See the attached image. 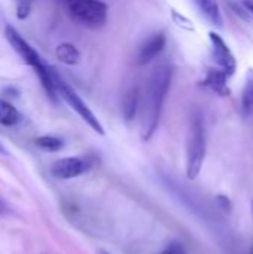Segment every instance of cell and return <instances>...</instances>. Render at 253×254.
I'll return each instance as SVG.
<instances>
[{"label": "cell", "mask_w": 253, "mask_h": 254, "mask_svg": "<svg viewBox=\"0 0 253 254\" xmlns=\"http://www.w3.org/2000/svg\"><path fill=\"white\" fill-rule=\"evenodd\" d=\"M252 213H253V199H252ZM251 254H253V249L251 250Z\"/></svg>", "instance_id": "cell-21"}, {"label": "cell", "mask_w": 253, "mask_h": 254, "mask_svg": "<svg viewBox=\"0 0 253 254\" xmlns=\"http://www.w3.org/2000/svg\"><path fill=\"white\" fill-rule=\"evenodd\" d=\"M228 79H230V76L224 70H221L219 67L209 68V71H207V74L204 77L203 85L207 86L209 89H212L215 94H218L221 97H225V95L230 94V88L227 85Z\"/></svg>", "instance_id": "cell-10"}, {"label": "cell", "mask_w": 253, "mask_h": 254, "mask_svg": "<svg viewBox=\"0 0 253 254\" xmlns=\"http://www.w3.org/2000/svg\"><path fill=\"white\" fill-rule=\"evenodd\" d=\"M0 152H1V153H4V150H3V147H1V144H0Z\"/></svg>", "instance_id": "cell-22"}, {"label": "cell", "mask_w": 253, "mask_h": 254, "mask_svg": "<svg viewBox=\"0 0 253 254\" xmlns=\"http://www.w3.org/2000/svg\"><path fill=\"white\" fill-rule=\"evenodd\" d=\"M6 211H7V207H6V204L3 202V199L0 198V216H1V214H4Z\"/></svg>", "instance_id": "cell-19"}, {"label": "cell", "mask_w": 253, "mask_h": 254, "mask_svg": "<svg viewBox=\"0 0 253 254\" xmlns=\"http://www.w3.org/2000/svg\"><path fill=\"white\" fill-rule=\"evenodd\" d=\"M216 204H218V207H219L221 210H224L225 213H230L231 208H233L231 199H230L228 196H225V195H218V196H216Z\"/></svg>", "instance_id": "cell-18"}, {"label": "cell", "mask_w": 253, "mask_h": 254, "mask_svg": "<svg viewBox=\"0 0 253 254\" xmlns=\"http://www.w3.org/2000/svg\"><path fill=\"white\" fill-rule=\"evenodd\" d=\"M69 16L88 28L103 27L107 21V4L101 0H60Z\"/></svg>", "instance_id": "cell-4"}, {"label": "cell", "mask_w": 253, "mask_h": 254, "mask_svg": "<svg viewBox=\"0 0 253 254\" xmlns=\"http://www.w3.org/2000/svg\"><path fill=\"white\" fill-rule=\"evenodd\" d=\"M4 37L9 42V45L13 48V51L21 57V60L36 71V74H37L43 89L46 91V94L52 100H55L58 92H57L55 82H54V74H52L54 70L45 64V61L37 54V51L12 25H6L4 27Z\"/></svg>", "instance_id": "cell-2"}, {"label": "cell", "mask_w": 253, "mask_h": 254, "mask_svg": "<svg viewBox=\"0 0 253 254\" xmlns=\"http://www.w3.org/2000/svg\"><path fill=\"white\" fill-rule=\"evenodd\" d=\"M171 83V68L169 65H158L148 82L146 97H145V107H143V119H142V140L148 141L155 134L164 100L167 97V92L170 89Z\"/></svg>", "instance_id": "cell-1"}, {"label": "cell", "mask_w": 253, "mask_h": 254, "mask_svg": "<svg viewBox=\"0 0 253 254\" xmlns=\"http://www.w3.org/2000/svg\"><path fill=\"white\" fill-rule=\"evenodd\" d=\"M166 46V34L164 33H154L151 34L146 40H143V43L139 46L137 51V64L145 65L149 64L155 57H158L161 54V51Z\"/></svg>", "instance_id": "cell-8"}, {"label": "cell", "mask_w": 253, "mask_h": 254, "mask_svg": "<svg viewBox=\"0 0 253 254\" xmlns=\"http://www.w3.org/2000/svg\"><path fill=\"white\" fill-rule=\"evenodd\" d=\"M191 1L194 3V6L198 9V12L207 22L219 28L224 27V18H222L218 0H191Z\"/></svg>", "instance_id": "cell-9"}, {"label": "cell", "mask_w": 253, "mask_h": 254, "mask_svg": "<svg viewBox=\"0 0 253 254\" xmlns=\"http://www.w3.org/2000/svg\"><path fill=\"white\" fill-rule=\"evenodd\" d=\"M210 45H212V57L216 63V67L224 70L230 77L236 73L237 68V61L225 40L215 31H210Z\"/></svg>", "instance_id": "cell-7"}, {"label": "cell", "mask_w": 253, "mask_h": 254, "mask_svg": "<svg viewBox=\"0 0 253 254\" xmlns=\"http://www.w3.org/2000/svg\"><path fill=\"white\" fill-rule=\"evenodd\" d=\"M55 55L57 58L67 64V65H76L81 61V52L78 48L72 43H61L55 48Z\"/></svg>", "instance_id": "cell-13"}, {"label": "cell", "mask_w": 253, "mask_h": 254, "mask_svg": "<svg viewBox=\"0 0 253 254\" xmlns=\"http://www.w3.org/2000/svg\"><path fill=\"white\" fill-rule=\"evenodd\" d=\"M160 254H186L185 252V247L182 246V243H170L163 252Z\"/></svg>", "instance_id": "cell-17"}, {"label": "cell", "mask_w": 253, "mask_h": 254, "mask_svg": "<svg viewBox=\"0 0 253 254\" xmlns=\"http://www.w3.org/2000/svg\"><path fill=\"white\" fill-rule=\"evenodd\" d=\"M206 159V131L204 122L200 113H195L191 119L188 137H186V177L195 180Z\"/></svg>", "instance_id": "cell-3"}, {"label": "cell", "mask_w": 253, "mask_h": 254, "mask_svg": "<svg viewBox=\"0 0 253 254\" xmlns=\"http://www.w3.org/2000/svg\"><path fill=\"white\" fill-rule=\"evenodd\" d=\"M246 4H248V9H249V10H251V12L253 13V4H252V3H246Z\"/></svg>", "instance_id": "cell-20"}, {"label": "cell", "mask_w": 253, "mask_h": 254, "mask_svg": "<svg viewBox=\"0 0 253 254\" xmlns=\"http://www.w3.org/2000/svg\"><path fill=\"white\" fill-rule=\"evenodd\" d=\"M16 3V18L25 19L31 12V0H15Z\"/></svg>", "instance_id": "cell-16"}, {"label": "cell", "mask_w": 253, "mask_h": 254, "mask_svg": "<svg viewBox=\"0 0 253 254\" xmlns=\"http://www.w3.org/2000/svg\"><path fill=\"white\" fill-rule=\"evenodd\" d=\"M21 115L16 110L15 106H12L9 101L0 98V125L3 127H13L19 124Z\"/></svg>", "instance_id": "cell-14"}, {"label": "cell", "mask_w": 253, "mask_h": 254, "mask_svg": "<svg viewBox=\"0 0 253 254\" xmlns=\"http://www.w3.org/2000/svg\"><path fill=\"white\" fill-rule=\"evenodd\" d=\"M91 168V161L86 158L79 156H69L55 161L51 165V173L55 179L60 180H70L85 174Z\"/></svg>", "instance_id": "cell-6"}, {"label": "cell", "mask_w": 253, "mask_h": 254, "mask_svg": "<svg viewBox=\"0 0 253 254\" xmlns=\"http://www.w3.org/2000/svg\"><path fill=\"white\" fill-rule=\"evenodd\" d=\"M52 74H54V82H55V86H57V92L61 95V98L81 116V119L92 129V131H95L97 134H100V135H104V128H103V125L100 124V121L97 119V116L91 112V109L84 103V100L55 73V71H52Z\"/></svg>", "instance_id": "cell-5"}, {"label": "cell", "mask_w": 253, "mask_h": 254, "mask_svg": "<svg viewBox=\"0 0 253 254\" xmlns=\"http://www.w3.org/2000/svg\"><path fill=\"white\" fill-rule=\"evenodd\" d=\"M140 107V94L137 88H131L122 100V116L125 122L134 121L137 110Z\"/></svg>", "instance_id": "cell-11"}, {"label": "cell", "mask_w": 253, "mask_h": 254, "mask_svg": "<svg viewBox=\"0 0 253 254\" xmlns=\"http://www.w3.org/2000/svg\"><path fill=\"white\" fill-rule=\"evenodd\" d=\"M34 144L45 150V152H58L63 149L64 141L60 137H54V135H40L37 138H34Z\"/></svg>", "instance_id": "cell-15"}, {"label": "cell", "mask_w": 253, "mask_h": 254, "mask_svg": "<svg viewBox=\"0 0 253 254\" xmlns=\"http://www.w3.org/2000/svg\"><path fill=\"white\" fill-rule=\"evenodd\" d=\"M242 113L245 118H253V68H249L242 92Z\"/></svg>", "instance_id": "cell-12"}]
</instances>
